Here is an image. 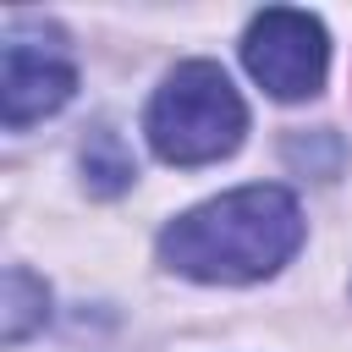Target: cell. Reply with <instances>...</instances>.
<instances>
[{
  "instance_id": "6da1fadb",
  "label": "cell",
  "mask_w": 352,
  "mask_h": 352,
  "mask_svg": "<svg viewBox=\"0 0 352 352\" xmlns=\"http://www.w3.org/2000/svg\"><path fill=\"white\" fill-rule=\"evenodd\" d=\"M302 248V209L286 187L253 182L236 192H220L187 214H176L160 231V258L209 286H242L275 275Z\"/></svg>"
},
{
  "instance_id": "7a4b0ae2",
  "label": "cell",
  "mask_w": 352,
  "mask_h": 352,
  "mask_svg": "<svg viewBox=\"0 0 352 352\" xmlns=\"http://www.w3.org/2000/svg\"><path fill=\"white\" fill-rule=\"evenodd\" d=\"M143 132L165 165L226 160L248 132V104L214 60H182L148 99Z\"/></svg>"
},
{
  "instance_id": "3957f363",
  "label": "cell",
  "mask_w": 352,
  "mask_h": 352,
  "mask_svg": "<svg viewBox=\"0 0 352 352\" xmlns=\"http://www.w3.org/2000/svg\"><path fill=\"white\" fill-rule=\"evenodd\" d=\"M77 88L66 33L38 16H16L0 44V121L16 132L38 116H55Z\"/></svg>"
},
{
  "instance_id": "277c9868",
  "label": "cell",
  "mask_w": 352,
  "mask_h": 352,
  "mask_svg": "<svg viewBox=\"0 0 352 352\" xmlns=\"http://www.w3.org/2000/svg\"><path fill=\"white\" fill-rule=\"evenodd\" d=\"M242 60L253 72V82L275 99H308L319 94L324 82V66H330V38H324V22L308 16V11H292V6H270L248 22L242 33Z\"/></svg>"
},
{
  "instance_id": "5b68a950",
  "label": "cell",
  "mask_w": 352,
  "mask_h": 352,
  "mask_svg": "<svg viewBox=\"0 0 352 352\" xmlns=\"http://www.w3.org/2000/svg\"><path fill=\"white\" fill-rule=\"evenodd\" d=\"M50 319V286L33 275V270H22V264H11L6 270V308H0V341L6 346H16V341H28L38 324Z\"/></svg>"
},
{
  "instance_id": "8992f818",
  "label": "cell",
  "mask_w": 352,
  "mask_h": 352,
  "mask_svg": "<svg viewBox=\"0 0 352 352\" xmlns=\"http://www.w3.org/2000/svg\"><path fill=\"white\" fill-rule=\"evenodd\" d=\"M82 170H88V187L94 192H121V187H132V176H138V165H132V154H126V143H121V132L116 126H94L88 132V143H82Z\"/></svg>"
}]
</instances>
